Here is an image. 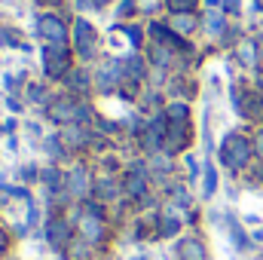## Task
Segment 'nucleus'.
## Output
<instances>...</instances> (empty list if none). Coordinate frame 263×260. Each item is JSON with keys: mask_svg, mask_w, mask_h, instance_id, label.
I'll return each instance as SVG.
<instances>
[{"mask_svg": "<svg viewBox=\"0 0 263 260\" xmlns=\"http://www.w3.org/2000/svg\"><path fill=\"white\" fill-rule=\"evenodd\" d=\"M135 260H147V257H135Z\"/></svg>", "mask_w": 263, "mask_h": 260, "instance_id": "9b49d317", "label": "nucleus"}, {"mask_svg": "<svg viewBox=\"0 0 263 260\" xmlns=\"http://www.w3.org/2000/svg\"><path fill=\"white\" fill-rule=\"evenodd\" d=\"M214 190H217V172H214V165H205V178H202V193H205V199L214 196Z\"/></svg>", "mask_w": 263, "mask_h": 260, "instance_id": "423d86ee", "label": "nucleus"}, {"mask_svg": "<svg viewBox=\"0 0 263 260\" xmlns=\"http://www.w3.org/2000/svg\"><path fill=\"white\" fill-rule=\"evenodd\" d=\"M175 254H178V260H208V251H205L202 239H196V236H184L175 245Z\"/></svg>", "mask_w": 263, "mask_h": 260, "instance_id": "20e7f679", "label": "nucleus"}, {"mask_svg": "<svg viewBox=\"0 0 263 260\" xmlns=\"http://www.w3.org/2000/svg\"><path fill=\"white\" fill-rule=\"evenodd\" d=\"M22 178H25V181H37V169H31V165H28V169L22 172Z\"/></svg>", "mask_w": 263, "mask_h": 260, "instance_id": "1a4fd4ad", "label": "nucleus"}, {"mask_svg": "<svg viewBox=\"0 0 263 260\" xmlns=\"http://www.w3.org/2000/svg\"><path fill=\"white\" fill-rule=\"evenodd\" d=\"M65 193L70 199H86V193H89V172L83 165H73V172L65 175Z\"/></svg>", "mask_w": 263, "mask_h": 260, "instance_id": "7ed1b4c3", "label": "nucleus"}, {"mask_svg": "<svg viewBox=\"0 0 263 260\" xmlns=\"http://www.w3.org/2000/svg\"><path fill=\"white\" fill-rule=\"evenodd\" d=\"M92 245L95 242H89L83 236H73V242L65 248V257L67 260H92Z\"/></svg>", "mask_w": 263, "mask_h": 260, "instance_id": "39448f33", "label": "nucleus"}, {"mask_svg": "<svg viewBox=\"0 0 263 260\" xmlns=\"http://www.w3.org/2000/svg\"><path fill=\"white\" fill-rule=\"evenodd\" d=\"M227 227H230V233H233V239H236V248H245V245H248V236H245V230H242V227H239L233 217L227 220Z\"/></svg>", "mask_w": 263, "mask_h": 260, "instance_id": "0eeeda50", "label": "nucleus"}, {"mask_svg": "<svg viewBox=\"0 0 263 260\" xmlns=\"http://www.w3.org/2000/svg\"><path fill=\"white\" fill-rule=\"evenodd\" d=\"M251 153H254V147H251L248 141H239V138H230V141L223 144V153H220V159H223V165H227V169H233V172H239V169H245V165H248V159H251Z\"/></svg>", "mask_w": 263, "mask_h": 260, "instance_id": "f03ea898", "label": "nucleus"}, {"mask_svg": "<svg viewBox=\"0 0 263 260\" xmlns=\"http://www.w3.org/2000/svg\"><path fill=\"white\" fill-rule=\"evenodd\" d=\"M73 236H77V224L70 217H49L46 220V242L55 251H65L67 245L73 242Z\"/></svg>", "mask_w": 263, "mask_h": 260, "instance_id": "f257e3e1", "label": "nucleus"}, {"mask_svg": "<svg viewBox=\"0 0 263 260\" xmlns=\"http://www.w3.org/2000/svg\"><path fill=\"white\" fill-rule=\"evenodd\" d=\"M260 260H263V254H260Z\"/></svg>", "mask_w": 263, "mask_h": 260, "instance_id": "f8f14e48", "label": "nucleus"}, {"mask_svg": "<svg viewBox=\"0 0 263 260\" xmlns=\"http://www.w3.org/2000/svg\"><path fill=\"white\" fill-rule=\"evenodd\" d=\"M43 28H46L49 37H59V40H62V25H55L52 18H43Z\"/></svg>", "mask_w": 263, "mask_h": 260, "instance_id": "6e6552de", "label": "nucleus"}, {"mask_svg": "<svg viewBox=\"0 0 263 260\" xmlns=\"http://www.w3.org/2000/svg\"><path fill=\"white\" fill-rule=\"evenodd\" d=\"M254 153L263 159V135H257V141H254Z\"/></svg>", "mask_w": 263, "mask_h": 260, "instance_id": "9d476101", "label": "nucleus"}]
</instances>
